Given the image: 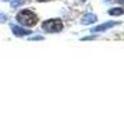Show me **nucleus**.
<instances>
[{"instance_id":"1","label":"nucleus","mask_w":124,"mask_h":118,"mask_svg":"<svg viewBox=\"0 0 124 118\" xmlns=\"http://www.w3.org/2000/svg\"><path fill=\"white\" fill-rule=\"evenodd\" d=\"M17 21L21 24V25H25V27H32V25L36 24L38 18H36V15H35L31 10H23V11H20L17 14Z\"/></svg>"},{"instance_id":"2","label":"nucleus","mask_w":124,"mask_h":118,"mask_svg":"<svg viewBox=\"0 0 124 118\" xmlns=\"http://www.w3.org/2000/svg\"><path fill=\"white\" fill-rule=\"evenodd\" d=\"M42 29L46 31V32H50V34H54V32H60L63 29V22L62 20L59 18H53V20H47L42 24Z\"/></svg>"},{"instance_id":"3","label":"nucleus","mask_w":124,"mask_h":118,"mask_svg":"<svg viewBox=\"0 0 124 118\" xmlns=\"http://www.w3.org/2000/svg\"><path fill=\"white\" fill-rule=\"evenodd\" d=\"M117 24L118 22H116V21H110V22L101 24V25H98V27H95V28H92L91 32H103V31H106V29H109V28H113V27L117 25Z\"/></svg>"},{"instance_id":"4","label":"nucleus","mask_w":124,"mask_h":118,"mask_svg":"<svg viewBox=\"0 0 124 118\" xmlns=\"http://www.w3.org/2000/svg\"><path fill=\"white\" fill-rule=\"evenodd\" d=\"M11 31L16 36H27V35L31 34V31L24 29V28H21V27H18V25H11Z\"/></svg>"},{"instance_id":"5","label":"nucleus","mask_w":124,"mask_h":118,"mask_svg":"<svg viewBox=\"0 0 124 118\" xmlns=\"http://www.w3.org/2000/svg\"><path fill=\"white\" fill-rule=\"evenodd\" d=\"M96 20V15H93V14H85L84 17H82V24H92L95 22Z\"/></svg>"},{"instance_id":"6","label":"nucleus","mask_w":124,"mask_h":118,"mask_svg":"<svg viewBox=\"0 0 124 118\" xmlns=\"http://www.w3.org/2000/svg\"><path fill=\"white\" fill-rule=\"evenodd\" d=\"M109 14L110 15H121V14H124V8H121V7L112 8V10H109Z\"/></svg>"},{"instance_id":"7","label":"nucleus","mask_w":124,"mask_h":118,"mask_svg":"<svg viewBox=\"0 0 124 118\" xmlns=\"http://www.w3.org/2000/svg\"><path fill=\"white\" fill-rule=\"evenodd\" d=\"M25 3H27V0H11V7L13 8H18Z\"/></svg>"},{"instance_id":"8","label":"nucleus","mask_w":124,"mask_h":118,"mask_svg":"<svg viewBox=\"0 0 124 118\" xmlns=\"http://www.w3.org/2000/svg\"><path fill=\"white\" fill-rule=\"evenodd\" d=\"M6 21H7V15L3 14V13H0V22H6Z\"/></svg>"},{"instance_id":"9","label":"nucleus","mask_w":124,"mask_h":118,"mask_svg":"<svg viewBox=\"0 0 124 118\" xmlns=\"http://www.w3.org/2000/svg\"><path fill=\"white\" fill-rule=\"evenodd\" d=\"M42 39H43L42 36H32L31 38V40H42Z\"/></svg>"},{"instance_id":"10","label":"nucleus","mask_w":124,"mask_h":118,"mask_svg":"<svg viewBox=\"0 0 124 118\" xmlns=\"http://www.w3.org/2000/svg\"><path fill=\"white\" fill-rule=\"evenodd\" d=\"M118 3H124V0H117Z\"/></svg>"},{"instance_id":"11","label":"nucleus","mask_w":124,"mask_h":118,"mask_svg":"<svg viewBox=\"0 0 124 118\" xmlns=\"http://www.w3.org/2000/svg\"><path fill=\"white\" fill-rule=\"evenodd\" d=\"M38 1H47V0H38Z\"/></svg>"},{"instance_id":"12","label":"nucleus","mask_w":124,"mask_h":118,"mask_svg":"<svg viewBox=\"0 0 124 118\" xmlns=\"http://www.w3.org/2000/svg\"><path fill=\"white\" fill-rule=\"evenodd\" d=\"M81 1H84V0H81Z\"/></svg>"},{"instance_id":"13","label":"nucleus","mask_w":124,"mask_h":118,"mask_svg":"<svg viewBox=\"0 0 124 118\" xmlns=\"http://www.w3.org/2000/svg\"><path fill=\"white\" fill-rule=\"evenodd\" d=\"M4 1H6V0H4Z\"/></svg>"}]
</instances>
